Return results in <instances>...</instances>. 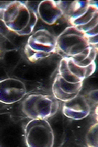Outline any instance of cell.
I'll return each mask as SVG.
<instances>
[{
    "instance_id": "6da1fadb",
    "label": "cell",
    "mask_w": 98,
    "mask_h": 147,
    "mask_svg": "<svg viewBox=\"0 0 98 147\" xmlns=\"http://www.w3.org/2000/svg\"><path fill=\"white\" fill-rule=\"evenodd\" d=\"M71 25L82 32L93 46L98 42V8L91 1H57Z\"/></svg>"
},
{
    "instance_id": "7a4b0ae2",
    "label": "cell",
    "mask_w": 98,
    "mask_h": 147,
    "mask_svg": "<svg viewBox=\"0 0 98 147\" xmlns=\"http://www.w3.org/2000/svg\"><path fill=\"white\" fill-rule=\"evenodd\" d=\"M57 52L63 57H71L82 64L94 62L97 46L92 45L86 36L76 28H66L57 38Z\"/></svg>"
},
{
    "instance_id": "3957f363",
    "label": "cell",
    "mask_w": 98,
    "mask_h": 147,
    "mask_svg": "<svg viewBox=\"0 0 98 147\" xmlns=\"http://www.w3.org/2000/svg\"><path fill=\"white\" fill-rule=\"evenodd\" d=\"M0 20L19 36L30 34L37 22L35 11L21 1L11 2L0 11Z\"/></svg>"
},
{
    "instance_id": "277c9868",
    "label": "cell",
    "mask_w": 98,
    "mask_h": 147,
    "mask_svg": "<svg viewBox=\"0 0 98 147\" xmlns=\"http://www.w3.org/2000/svg\"><path fill=\"white\" fill-rule=\"evenodd\" d=\"M24 51L31 62L46 59L57 52V38L47 30H39L29 36Z\"/></svg>"
},
{
    "instance_id": "5b68a950",
    "label": "cell",
    "mask_w": 98,
    "mask_h": 147,
    "mask_svg": "<svg viewBox=\"0 0 98 147\" xmlns=\"http://www.w3.org/2000/svg\"><path fill=\"white\" fill-rule=\"evenodd\" d=\"M59 108V102L50 95L34 94L28 95L23 101L22 110L30 119H47L54 116Z\"/></svg>"
},
{
    "instance_id": "8992f818",
    "label": "cell",
    "mask_w": 98,
    "mask_h": 147,
    "mask_svg": "<svg viewBox=\"0 0 98 147\" xmlns=\"http://www.w3.org/2000/svg\"><path fill=\"white\" fill-rule=\"evenodd\" d=\"M25 142L29 147H52L54 142L53 130L46 119H32L25 128Z\"/></svg>"
},
{
    "instance_id": "52a82bcc",
    "label": "cell",
    "mask_w": 98,
    "mask_h": 147,
    "mask_svg": "<svg viewBox=\"0 0 98 147\" xmlns=\"http://www.w3.org/2000/svg\"><path fill=\"white\" fill-rule=\"evenodd\" d=\"M96 64L92 62L89 64H82L71 57H63L60 63L58 74L66 81L76 84L83 82L95 72Z\"/></svg>"
},
{
    "instance_id": "ba28073f",
    "label": "cell",
    "mask_w": 98,
    "mask_h": 147,
    "mask_svg": "<svg viewBox=\"0 0 98 147\" xmlns=\"http://www.w3.org/2000/svg\"><path fill=\"white\" fill-rule=\"evenodd\" d=\"M26 94V88L21 80L7 78L0 81V103L11 105L22 100Z\"/></svg>"
},
{
    "instance_id": "9c48e42d",
    "label": "cell",
    "mask_w": 98,
    "mask_h": 147,
    "mask_svg": "<svg viewBox=\"0 0 98 147\" xmlns=\"http://www.w3.org/2000/svg\"><path fill=\"white\" fill-rule=\"evenodd\" d=\"M83 82L76 84L68 82L57 74L52 86L53 96L57 100L67 102L80 94Z\"/></svg>"
},
{
    "instance_id": "30bf717a",
    "label": "cell",
    "mask_w": 98,
    "mask_h": 147,
    "mask_svg": "<svg viewBox=\"0 0 98 147\" xmlns=\"http://www.w3.org/2000/svg\"><path fill=\"white\" fill-rule=\"evenodd\" d=\"M91 111L89 101L85 96L78 95L74 99L64 102L63 113L67 117L80 120L88 117Z\"/></svg>"
},
{
    "instance_id": "8fae6325",
    "label": "cell",
    "mask_w": 98,
    "mask_h": 147,
    "mask_svg": "<svg viewBox=\"0 0 98 147\" xmlns=\"http://www.w3.org/2000/svg\"><path fill=\"white\" fill-rule=\"evenodd\" d=\"M38 15L46 24L54 25L63 15V12L57 1H43L37 8Z\"/></svg>"
},
{
    "instance_id": "7c38bea8",
    "label": "cell",
    "mask_w": 98,
    "mask_h": 147,
    "mask_svg": "<svg viewBox=\"0 0 98 147\" xmlns=\"http://www.w3.org/2000/svg\"><path fill=\"white\" fill-rule=\"evenodd\" d=\"M86 141L88 146H98V125L97 123L90 127L86 136Z\"/></svg>"
}]
</instances>
